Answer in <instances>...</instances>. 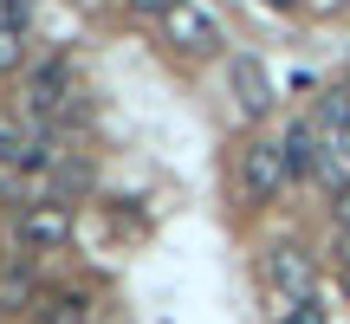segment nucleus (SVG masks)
Masks as SVG:
<instances>
[{
  "label": "nucleus",
  "instance_id": "obj_1",
  "mask_svg": "<svg viewBox=\"0 0 350 324\" xmlns=\"http://www.w3.org/2000/svg\"><path fill=\"white\" fill-rule=\"evenodd\" d=\"M260 279H266V292H273L279 312H286V305L318 299V266H312V253L292 247V240H279V247L260 253Z\"/></svg>",
  "mask_w": 350,
  "mask_h": 324
},
{
  "label": "nucleus",
  "instance_id": "obj_2",
  "mask_svg": "<svg viewBox=\"0 0 350 324\" xmlns=\"http://www.w3.org/2000/svg\"><path fill=\"white\" fill-rule=\"evenodd\" d=\"M292 182V156H286V137H253L247 150H240V195L253 201V208H266V201H279V188Z\"/></svg>",
  "mask_w": 350,
  "mask_h": 324
},
{
  "label": "nucleus",
  "instance_id": "obj_3",
  "mask_svg": "<svg viewBox=\"0 0 350 324\" xmlns=\"http://www.w3.org/2000/svg\"><path fill=\"white\" fill-rule=\"evenodd\" d=\"M163 39L182 59H214V52H221V20H214L208 7H195V0H175L163 13Z\"/></svg>",
  "mask_w": 350,
  "mask_h": 324
},
{
  "label": "nucleus",
  "instance_id": "obj_4",
  "mask_svg": "<svg viewBox=\"0 0 350 324\" xmlns=\"http://www.w3.org/2000/svg\"><path fill=\"white\" fill-rule=\"evenodd\" d=\"M13 234H20L26 253H52V247H65V240H72V201H52V195H46V201H26Z\"/></svg>",
  "mask_w": 350,
  "mask_h": 324
},
{
  "label": "nucleus",
  "instance_id": "obj_5",
  "mask_svg": "<svg viewBox=\"0 0 350 324\" xmlns=\"http://www.w3.org/2000/svg\"><path fill=\"white\" fill-rule=\"evenodd\" d=\"M227 91H234V104H240V117H253V124H260L266 111H273V72H266L260 59H253V52H234V59H227Z\"/></svg>",
  "mask_w": 350,
  "mask_h": 324
},
{
  "label": "nucleus",
  "instance_id": "obj_6",
  "mask_svg": "<svg viewBox=\"0 0 350 324\" xmlns=\"http://www.w3.org/2000/svg\"><path fill=\"white\" fill-rule=\"evenodd\" d=\"M65 98H72V72H65L59 59L33 65V78H26V111H33V117H59Z\"/></svg>",
  "mask_w": 350,
  "mask_h": 324
},
{
  "label": "nucleus",
  "instance_id": "obj_7",
  "mask_svg": "<svg viewBox=\"0 0 350 324\" xmlns=\"http://www.w3.org/2000/svg\"><path fill=\"white\" fill-rule=\"evenodd\" d=\"M91 175H98V169H91V156H85V150H65L59 162H52V201L85 195V188H91Z\"/></svg>",
  "mask_w": 350,
  "mask_h": 324
},
{
  "label": "nucleus",
  "instance_id": "obj_8",
  "mask_svg": "<svg viewBox=\"0 0 350 324\" xmlns=\"http://www.w3.org/2000/svg\"><path fill=\"white\" fill-rule=\"evenodd\" d=\"M33 318L39 324H91V299H85V292H46Z\"/></svg>",
  "mask_w": 350,
  "mask_h": 324
},
{
  "label": "nucleus",
  "instance_id": "obj_9",
  "mask_svg": "<svg viewBox=\"0 0 350 324\" xmlns=\"http://www.w3.org/2000/svg\"><path fill=\"white\" fill-rule=\"evenodd\" d=\"M286 156H292V175H312V169H325L331 150H318V130L312 124H292L286 130Z\"/></svg>",
  "mask_w": 350,
  "mask_h": 324
},
{
  "label": "nucleus",
  "instance_id": "obj_10",
  "mask_svg": "<svg viewBox=\"0 0 350 324\" xmlns=\"http://www.w3.org/2000/svg\"><path fill=\"white\" fill-rule=\"evenodd\" d=\"M26 299H33V266L7 260V266H0V312H20Z\"/></svg>",
  "mask_w": 350,
  "mask_h": 324
},
{
  "label": "nucleus",
  "instance_id": "obj_11",
  "mask_svg": "<svg viewBox=\"0 0 350 324\" xmlns=\"http://www.w3.org/2000/svg\"><path fill=\"white\" fill-rule=\"evenodd\" d=\"M344 124H350V91H331V98H318V117H312V130H325L331 143L344 137Z\"/></svg>",
  "mask_w": 350,
  "mask_h": 324
},
{
  "label": "nucleus",
  "instance_id": "obj_12",
  "mask_svg": "<svg viewBox=\"0 0 350 324\" xmlns=\"http://www.w3.org/2000/svg\"><path fill=\"white\" fill-rule=\"evenodd\" d=\"M273 324H331V318H325V305H318V299H305V305H286Z\"/></svg>",
  "mask_w": 350,
  "mask_h": 324
},
{
  "label": "nucleus",
  "instance_id": "obj_13",
  "mask_svg": "<svg viewBox=\"0 0 350 324\" xmlns=\"http://www.w3.org/2000/svg\"><path fill=\"white\" fill-rule=\"evenodd\" d=\"M20 52H26V39L13 33V26H0V72H13V65H20Z\"/></svg>",
  "mask_w": 350,
  "mask_h": 324
},
{
  "label": "nucleus",
  "instance_id": "obj_14",
  "mask_svg": "<svg viewBox=\"0 0 350 324\" xmlns=\"http://www.w3.org/2000/svg\"><path fill=\"white\" fill-rule=\"evenodd\" d=\"M331 221H338V234H350V188L331 195Z\"/></svg>",
  "mask_w": 350,
  "mask_h": 324
},
{
  "label": "nucleus",
  "instance_id": "obj_15",
  "mask_svg": "<svg viewBox=\"0 0 350 324\" xmlns=\"http://www.w3.org/2000/svg\"><path fill=\"white\" fill-rule=\"evenodd\" d=\"M124 7H130V13H156V20H163V13L175 7V0H124Z\"/></svg>",
  "mask_w": 350,
  "mask_h": 324
},
{
  "label": "nucleus",
  "instance_id": "obj_16",
  "mask_svg": "<svg viewBox=\"0 0 350 324\" xmlns=\"http://www.w3.org/2000/svg\"><path fill=\"white\" fill-rule=\"evenodd\" d=\"M331 156H338V162H344V169H350V124H344V137H338V143H331Z\"/></svg>",
  "mask_w": 350,
  "mask_h": 324
},
{
  "label": "nucleus",
  "instance_id": "obj_17",
  "mask_svg": "<svg viewBox=\"0 0 350 324\" xmlns=\"http://www.w3.org/2000/svg\"><path fill=\"white\" fill-rule=\"evenodd\" d=\"M338 266L350 273V234H338Z\"/></svg>",
  "mask_w": 350,
  "mask_h": 324
},
{
  "label": "nucleus",
  "instance_id": "obj_18",
  "mask_svg": "<svg viewBox=\"0 0 350 324\" xmlns=\"http://www.w3.org/2000/svg\"><path fill=\"white\" fill-rule=\"evenodd\" d=\"M266 7H273V13H299L305 0H266Z\"/></svg>",
  "mask_w": 350,
  "mask_h": 324
}]
</instances>
